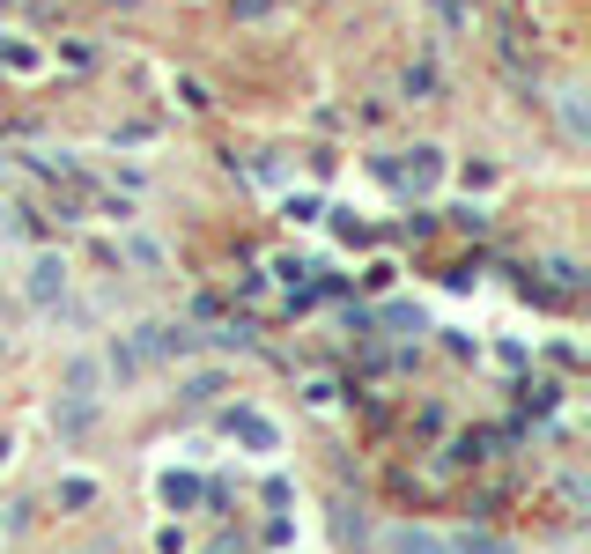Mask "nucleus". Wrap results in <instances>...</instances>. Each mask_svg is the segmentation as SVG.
Returning <instances> with one entry per match:
<instances>
[{"label": "nucleus", "mask_w": 591, "mask_h": 554, "mask_svg": "<svg viewBox=\"0 0 591 554\" xmlns=\"http://www.w3.org/2000/svg\"><path fill=\"white\" fill-rule=\"evenodd\" d=\"M444 458H451V466H481V458H488V436H481V429H459V436L444 444Z\"/></svg>", "instance_id": "ddd939ff"}, {"label": "nucleus", "mask_w": 591, "mask_h": 554, "mask_svg": "<svg viewBox=\"0 0 591 554\" xmlns=\"http://www.w3.org/2000/svg\"><path fill=\"white\" fill-rule=\"evenodd\" d=\"M60 399H97V407H104V355H67Z\"/></svg>", "instance_id": "423d86ee"}, {"label": "nucleus", "mask_w": 591, "mask_h": 554, "mask_svg": "<svg viewBox=\"0 0 591 554\" xmlns=\"http://www.w3.org/2000/svg\"><path fill=\"white\" fill-rule=\"evenodd\" d=\"M8 458H15V436H8V429H0V466H8Z\"/></svg>", "instance_id": "bb28decb"}, {"label": "nucleus", "mask_w": 591, "mask_h": 554, "mask_svg": "<svg viewBox=\"0 0 591 554\" xmlns=\"http://www.w3.org/2000/svg\"><path fill=\"white\" fill-rule=\"evenodd\" d=\"M444 540H451V554H510V540H495V532H481V525L444 532Z\"/></svg>", "instance_id": "f8f14e48"}, {"label": "nucleus", "mask_w": 591, "mask_h": 554, "mask_svg": "<svg viewBox=\"0 0 591 554\" xmlns=\"http://www.w3.org/2000/svg\"><path fill=\"white\" fill-rule=\"evenodd\" d=\"M303 399H311V407H333L340 385H333V377H311V385H303Z\"/></svg>", "instance_id": "5701e85b"}, {"label": "nucleus", "mask_w": 591, "mask_h": 554, "mask_svg": "<svg viewBox=\"0 0 591 554\" xmlns=\"http://www.w3.org/2000/svg\"><path fill=\"white\" fill-rule=\"evenodd\" d=\"M399 89H407L414 104H429L436 97V67H407V74H399Z\"/></svg>", "instance_id": "f3484780"}, {"label": "nucleus", "mask_w": 591, "mask_h": 554, "mask_svg": "<svg viewBox=\"0 0 591 554\" xmlns=\"http://www.w3.org/2000/svg\"><path fill=\"white\" fill-rule=\"evenodd\" d=\"M67 281H74L67 252H30V266H23V296L37 303V311H52V303H67Z\"/></svg>", "instance_id": "f03ea898"}, {"label": "nucleus", "mask_w": 591, "mask_h": 554, "mask_svg": "<svg viewBox=\"0 0 591 554\" xmlns=\"http://www.w3.org/2000/svg\"><path fill=\"white\" fill-rule=\"evenodd\" d=\"M52 495H60V510H97V481H89V473H60V488H52Z\"/></svg>", "instance_id": "9b49d317"}, {"label": "nucleus", "mask_w": 591, "mask_h": 554, "mask_svg": "<svg viewBox=\"0 0 591 554\" xmlns=\"http://www.w3.org/2000/svg\"><path fill=\"white\" fill-rule=\"evenodd\" d=\"M119 259H133L148 281H163V274H170V252H163L156 237H141V229H133V237H119Z\"/></svg>", "instance_id": "1a4fd4ad"}, {"label": "nucleus", "mask_w": 591, "mask_h": 554, "mask_svg": "<svg viewBox=\"0 0 591 554\" xmlns=\"http://www.w3.org/2000/svg\"><path fill=\"white\" fill-rule=\"evenodd\" d=\"M126 348L141 355V370H170V362H185V355L200 348V333H193V326H178V318H148V326L133 333Z\"/></svg>", "instance_id": "f257e3e1"}, {"label": "nucleus", "mask_w": 591, "mask_h": 554, "mask_svg": "<svg viewBox=\"0 0 591 554\" xmlns=\"http://www.w3.org/2000/svg\"><path fill=\"white\" fill-rule=\"evenodd\" d=\"M274 274L289 281V289H311V274H318V266H311V259H296V252H281V259H274Z\"/></svg>", "instance_id": "dca6fc26"}, {"label": "nucleus", "mask_w": 591, "mask_h": 554, "mask_svg": "<svg viewBox=\"0 0 591 554\" xmlns=\"http://www.w3.org/2000/svg\"><path fill=\"white\" fill-rule=\"evenodd\" d=\"M547 274H555V289H562V296H577V289H584V266H577V259H547Z\"/></svg>", "instance_id": "6ab92c4d"}, {"label": "nucleus", "mask_w": 591, "mask_h": 554, "mask_svg": "<svg viewBox=\"0 0 591 554\" xmlns=\"http://www.w3.org/2000/svg\"><path fill=\"white\" fill-rule=\"evenodd\" d=\"M97 399H60V407H52V436H60V444H82L89 429H97Z\"/></svg>", "instance_id": "0eeeda50"}, {"label": "nucleus", "mask_w": 591, "mask_h": 554, "mask_svg": "<svg viewBox=\"0 0 591 554\" xmlns=\"http://www.w3.org/2000/svg\"><path fill=\"white\" fill-rule=\"evenodd\" d=\"M178 97L193 104V111H207V104H215V97H207V82H193V74H185V82H178Z\"/></svg>", "instance_id": "393cba45"}, {"label": "nucleus", "mask_w": 591, "mask_h": 554, "mask_svg": "<svg viewBox=\"0 0 591 554\" xmlns=\"http://www.w3.org/2000/svg\"><path fill=\"white\" fill-rule=\"evenodd\" d=\"M266 8H274V0H237V15H266Z\"/></svg>", "instance_id": "a878e982"}, {"label": "nucleus", "mask_w": 591, "mask_h": 554, "mask_svg": "<svg viewBox=\"0 0 591 554\" xmlns=\"http://www.w3.org/2000/svg\"><path fill=\"white\" fill-rule=\"evenodd\" d=\"M370 326H392L399 340H414V333H429V318H422V303H385V311H370Z\"/></svg>", "instance_id": "9d476101"}, {"label": "nucleus", "mask_w": 591, "mask_h": 554, "mask_svg": "<svg viewBox=\"0 0 591 554\" xmlns=\"http://www.w3.org/2000/svg\"><path fill=\"white\" fill-rule=\"evenodd\" d=\"M0 60H8L15 74H37V67H45V60H37V52H30V45H0Z\"/></svg>", "instance_id": "4be33fe9"}, {"label": "nucleus", "mask_w": 591, "mask_h": 554, "mask_svg": "<svg viewBox=\"0 0 591 554\" xmlns=\"http://www.w3.org/2000/svg\"><path fill=\"white\" fill-rule=\"evenodd\" d=\"M163 503H170V510H193V503H200V481H178V473H163Z\"/></svg>", "instance_id": "a211bd4d"}, {"label": "nucleus", "mask_w": 591, "mask_h": 554, "mask_svg": "<svg viewBox=\"0 0 591 554\" xmlns=\"http://www.w3.org/2000/svg\"><path fill=\"white\" fill-rule=\"evenodd\" d=\"M222 429H230L244 451H259V458H274V451H281V429L266 422L259 407H230V414H222Z\"/></svg>", "instance_id": "39448f33"}, {"label": "nucleus", "mask_w": 591, "mask_h": 554, "mask_svg": "<svg viewBox=\"0 0 591 554\" xmlns=\"http://www.w3.org/2000/svg\"><path fill=\"white\" fill-rule=\"evenodd\" d=\"M207 340H215V348H237V355H244V348H252L259 333H252V318H222V326L207 333Z\"/></svg>", "instance_id": "2eb2a0df"}, {"label": "nucleus", "mask_w": 591, "mask_h": 554, "mask_svg": "<svg viewBox=\"0 0 591 554\" xmlns=\"http://www.w3.org/2000/svg\"><path fill=\"white\" fill-rule=\"evenodd\" d=\"M459 178H466V193H488V185H495V178H503V170H495V163H466V170H459Z\"/></svg>", "instance_id": "412c9836"}, {"label": "nucleus", "mask_w": 591, "mask_h": 554, "mask_svg": "<svg viewBox=\"0 0 591 554\" xmlns=\"http://www.w3.org/2000/svg\"><path fill=\"white\" fill-rule=\"evenodd\" d=\"M281 215H289V222H318V215H326V200H318V193H289Z\"/></svg>", "instance_id": "aec40b11"}, {"label": "nucleus", "mask_w": 591, "mask_h": 554, "mask_svg": "<svg viewBox=\"0 0 591 554\" xmlns=\"http://www.w3.org/2000/svg\"><path fill=\"white\" fill-rule=\"evenodd\" d=\"M377 554H451V540L436 525H414V518H399L377 532Z\"/></svg>", "instance_id": "20e7f679"}, {"label": "nucleus", "mask_w": 591, "mask_h": 554, "mask_svg": "<svg viewBox=\"0 0 591 554\" xmlns=\"http://www.w3.org/2000/svg\"><path fill=\"white\" fill-rule=\"evenodd\" d=\"M562 133H569V141H584V133H591V119H584V89H562Z\"/></svg>", "instance_id": "4468645a"}, {"label": "nucleus", "mask_w": 591, "mask_h": 554, "mask_svg": "<svg viewBox=\"0 0 591 554\" xmlns=\"http://www.w3.org/2000/svg\"><path fill=\"white\" fill-rule=\"evenodd\" d=\"M222 392H230L222 370H178V399H185V407H215Z\"/></svg>", "instance_id": "6e6552de"}, {"label": "nucleus", "mask_w": 591, "mask_h": 554, "mask_svg": "<svg viewBox=\"0 0 591 554\" xmlns=\"http://www.w3.org/2000/svg\"><path fill=\"white\" fill-rule=\"evenodd\" d=\"M392 274H399L392 259H370V266H362V281H370V289H392Z\"/></svg>", "instance_id": "b1692460"}, {"label": "nucleus", "mask_w": 591, "mask_h": 554, "mask_svg": "<svg viewBox=\"0 0 591 554\" xmlns=\"http://www.w3.org/2000/svg\"><path fill=\"white\" fill-rule=\"evenodd\" d=\"M377 178H392V185H407V193H436L444 185V148H407L399 163H377Z\"/></svg>", "instance_id": "7ed1b4c3"}]
</instances>
